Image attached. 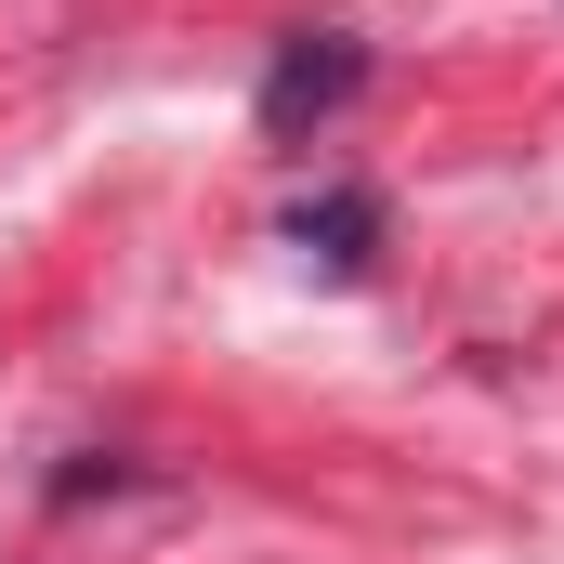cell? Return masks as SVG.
<instances>
[{
	"instance_id": "obj_2",
	"label": "cell",
	"mask_w": 564,
	"mask_h": 564,
	"mask_svg": "<svg viewBox=\"0 0 564 564\" xmlns=\"http://www.w3.org/2000/svg\"><path fill=\"white\" fill-rule=\"evenodd\" d=\"M289 237H302L328 276H368V263H381V197H368V184H328V197L289 210Z\"/></svg>"
},
{
	"instance_id": "obj_1",
	"label": "cell",
	"mask_w": 564,
	"mask_h": 564,
	"mask_svg": "<svg viewBox=\"0 0 564 564\" xmlns=\"http://www.w3.org/2000/svg\"><path fill=\"white\" fill-rule=\"evenodd\" d=\"M355 93H368V40H355V26H289L250 106H263V132H276V144H302V132H328Z\"/></svg>"
}]
</instances>
